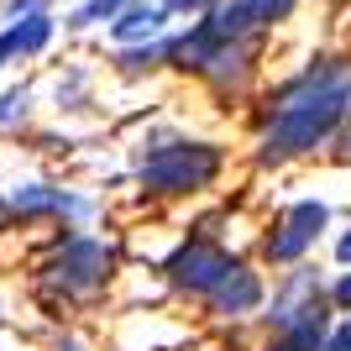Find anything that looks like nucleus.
I'll list each match as a JSON object with an SVG mask.
<instances>
[{"mask_svg": "<svg viewBox=\"0 0 351 351\" xmlns=\"http://www.w3.org/2000/svg\"><path fill=\"white\" fill-rule=\"evenodd\" d=\"M47 37H53V16L47 11H27L21 21H11V27L0 32V69L11 58H27V53H43Z\"/></svg>", "mask_w": 351, "mask_h": 351, "instance_id": "nucleus-7", "label": "nucleus"}, {"mask_svg": "<svg viewBox=\"0 0 351 351\" xmlns=\"http://www.w3.org/2000/svg\"><path fill=\"white\" fill-rule=\"evenodd\" d=\"M336 299H341V304H351V273H346V278L336 283Z\"/></svg>", "mask_w": 351, "mask_h": 351, "instance_id": "nucleus-17", "label": "nucleus"}, {"mask_svg": "<svg viewBox=\"0 0 351 351\" xmlns=\"http://www.w3.org/2000/svg\"><path fill=\"white\" fill-rule=\"evenodd\" d=\"M162 21H168V5H132V11L116 16V37L132 43V37H158Z\"/></svg>", "mask_w": 351, "mask_h": 351, "instance_id": "nucleus-11", "label": "nucleus"}, {"mask_svg": "<svg viewBox=\"0 0 351 351\" xmlns=\"http://www.w3.org/2000/svg\"><path fill=\"white\" fill-rule=\"evenodd\" d=\"M293 0H231L226 11L210 16V27L220 32V37H247V32L267 27V21H278V16H289Z\"/></svg>", "mask_w": 351, "mask_h": 351, "instance_id": "nucleus-6", "label": "nucleus"}, {"mask_svg": "<svg viewBox=\"0 0 351 351\" xmlns=\"http://www.w3.org/2000/svg\"><path fill=\"white\" fill-rule=\"evenodd\" d=\"M336 252H341V263H351V236H341V247H336Z\"/></svg>", "mask_w": 351, "mask_h": 351, "instance_id": "nucleus-18", "label": "nucleus"}, {"mask_svg": "<svg viewBox=\"0 0 351 351\" xmlns=\"http://www.w3.org/2000/svg\"><path fill=\"white\" fill-rule=\"evenodd\" d=\"M16 105H27V95H21V89H11V95H0V126H5V121L16 116Z\"/></svg>", "mask_w": 351, "mask_h": 351, "instance_id": "nucleus-14", "label": "nucleus"}, {"mask_svg": "<svg viewBox=\"0 0 351 351\" xmlns=\"http://www.w3.org/2000/svg\"><path fill=\"white\" fill-rule=\"evenodd\" d=\"M325 351H351V320H346V325H341L336 336H330V346H325Z\"/></svg>", "mask_w": 351, "mask_h": 351, "instance_id": "nucleus-15", "label": "nucleus"}, {"mask_svg": "<svg viewBox=\"0 0 351 351\" xmlns=\"http://www.w3.org/2000/svg\"><path fill=\"white\" fill-rule=\"evenodd\" d=\"M351 105V73L341 63H320V69L299 73L273 105V121L263 132V162H283L309 152L315 142L336 132V121Z\"/></svg>", "mask_w": 351, "mask_h": 351, "instance_id": "nucleus-1", "label": "nucleus"}, {"mask_svg": "<svg viewBox=\"0 0 351 351\" xmlns=\"http://www.w3.org/2000/svg\"><path fill=\"white\" fill-rule=\"evenodd\" d=\"M325 220H330V210H325L320 199H299V205H289L278 215V231L267 236V257H273V263H293L304 247H315V236H320Z\"/></svg>", "mask_w": 351, "mask_h": 351, "instance_id": "nucleus-5", "label": "nucleus"}, {"mask_svg": "<svg viewBox=\"0 0 351 351\" xmlns=\"http://www.w3.org/2000/svg\"><path fill=\"white\" fill-rule=\"evenodd\" d=\"M162 5H168V11H199L205 0H162Z\"/></svg>", "mask_w": 351, "mask_h": 351, "instance_id": "nucleus-16", "label": "nucleus"}, {"mask_svg": "<svg viewBox=\"0 0 351 351\" xmlns=\"http://www.w3.org/2000/svg\"><path fill=\"white\" fill-rule=\"evenodd\" d=\"M325 341V315H304V320L283 325V341L273 351H320Z\"/></svg>", "mask_w": 351, "mask_h": 351, "instance_id": "nucleus-12", "label": "nucleus"}, {"mask_svg": "<svg viewBox=\"0 0 351 351\" xmlns=\"http://www.w3.org/2000/svg\"><path fill=\"white\" fill-rule=\"evenodd\" d=\"M126 5H132V0H84V5L69 16V27H95V21H116Z\"/></svg>", "mask_w": 351, "mask_h": 351, "instance_id": "nucleus-13", "label": "nucleus"}, {"mask_svg": "<svg viewBox=\"0 0 351 351\" xmlns=\"http://www.w3.org/2000/svg\"><path fill=\"white\" fill-rule=\"evenodd\" d=\"M5 210L11 215H84V199H69V194L58 189H43V184H27V189H16L11 199H5Z\"/></svg>", "mask_w": 351, "mask_h": 351, "instance_id": "nucleus-8", "label": "nucleus"}, {"mask_svg": "<svg viewBox=\"0 0 351 351\" xmlns=\"http://www.w3.org/2000/svg\"><path fill=\"white\" fill-rule=\"evenodd\" d=\"M210 299H215V309H220V315H247V309L257 304V299H263V283H257V278L247 273V267L236 263L231 273H226V278L215 283V293H210Z\"/></svg>", "mask_w": 351, "mask_h": 351, "instance_id": "nucleus-9", "label": "nucleus"}, {"mask_svg": "<svg viewBox=\"0 0 351 351\" xmlns=\"http://www.w3.org/2000/svg\"><path fill=\"white\" fill-rule=\"evenodd\" d=\"M304 315H320V289H315V278H293L283 289V299L273 304V320L293 325V320H304Z\"/></svg>", "mask_w": 351, "mask_h": 351, "instance_id": "nucleus-10", "label": "nucleus"}, {"mask_svg": "<svg viewBox=\"0 0 351 351\" xmlns=\"http://www.w3.org/2000/svg\"><path fill=\"white\" fill-rule=\"evenodd\" d=\"M231 267H236V257H226L215 241H189V247L173 252L168 278H173L178 289H189V293H215V283L226 278Z\"/></svg>", "mask_w": 351, "mask_h": 351, "instance_id": "nucleus-4", "label": "nucleus"}, {"mask_svg": "<svg viewBox=\"0 0 351 351\" xmlns=\"http://www.w3.org/2000/svg\"><path fill=\"white\" fill-rule=\"evenodd\" d=\"M215 168H220L215 147H205V142H173V147H158V152L142 162V184L152 194H184V189L210 184Z\"/></svg>", "mask_w": 351, "mask_h": 351, "instance_id": "nucleus-2", "label": "nucleus"}, {"mask_svg": "<svg viewBox=\"0 0 351 351\" xmlns=\"http://www.w3.org/2000/svg\"><path fill=\"white\" fill-rule=\"evenodd\" d=\"M105 278H110V247L105 241H89V236H73L63 241V252L47 263V283L69 299H89L100 293Z\"/></svg>", "mask_w": 351, "mask_h": 351, "instance_id": "nucleus-3", "label": "nucleus"}]
</instances>
